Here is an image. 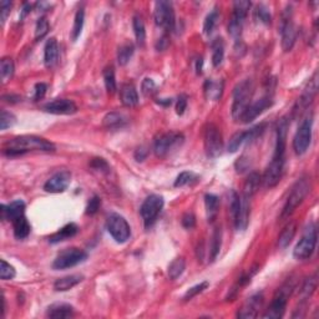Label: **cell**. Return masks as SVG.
Returning a JSON list of instances; mask_svg holds the SVG:
<instances>
[{
    "label": "cell",
    "mask_w": 319,
    "mask_h": 319,
    "mask_svg": "<svg viewBox=\"0 0 319 319\" xmlns=\"http://www.w3.org/2000/svg\"><path fill=\"white\" fill-rule=\"evenodd\" d=\"M48 317L50 318H70L74 315V308L66 303H55L48 308Z\"/></svg>",
    "instance_id": "obj_25"
},
{
    "label": "cell",
    "mask_w": 319,
    "mask_h": 319,
    "mask_svg": "<svg viewBox=\"0 0 319 319\" xmlns=\"http://www.w3.org/2000/svg\"><path fill=\"white\" fill-rule=\"evenodd\" d=\"M104 82H105L106 90L109 94H115L117 90L116 85V77H115V70L114 68H106L104 70Z\"/></svg>",
    "instance_id": "obj_42"
},
{
    "label": "cell",
    "mask_w": 319,
    "mask_h": 319,
    "mask_svg": "<svg viewBox=\"0 0 319 319\" xmlns=\"http://www.w3.org/2000/svg\"><path fill=\"white\" fill-rule=\"evenodd\" d=\"M294 288H296V281L293 278H289L284 282L281 288L276 292L275 297H273L270 305L268 307L267 312L263 314V318H272V319H280L284 315L286 312L287 302H288L289 297L293 293Z\"/></svg>",
    "instance_id": "obj_3"
},
{
    "label": "cell",
    "mask_w": 319,
    "mask_h": 319,
    "mask_svg": "<svg viewBox=\"0 0 319 319\" xmlns=\"http://www.w3.org/2000/svg\"><path fill=\"white\" fill-rule=\"evenodd\" d=\"M185 138L178 132H166L157 136L154 142V152L157 157H166L184 144Z\"/></svg>",
    "instance_id": "obj_7"
},
{
    "label": "cell",
    "mask_w": 319,
    "mask_h": 319,
    "mask_svg": "<svg viewBox=\"0 0 319 319\" xmlns=\"http://www.w3.org/2000/svg\"><path fill=\"white\" fill-rule=\"evenodd\" d=\"M154 19L157 26L165 29V30H173L175 29V10L171 2L161 0L155 4Z\"/></svg>",
    "instance_id": "obj_12"
},
{
    "label": "cell",
    "mask_w": 319,
    "mask_h": 319,
    "mask_svg": "<svg viewBox=\"0 0 319 319\" xmlns=\"http://www.w3.org/2000/svg\"><path fill=\"white\" fill-rule=\"evenodd\" d=\"M10 9H12V3L8 2V0L0 2V20H2V24L7 21L8 15L10 14Z\"/></svg>",
    "instance_id": "obj_54"
},
{
    "label": "cell",
    "mask_w": 319,
    "mask_h": 319,
    "mask_svg": "<svg viewBox=\"0 0 319 319\" xmlns=\"http://www.w3.org/2000/svg\"><path fill=\"white\" fill-rule=\"evenodd\" d=\"M243 23H245V20H242V19L232 15V18H231L230 24H229V33L233 39L238 40L241 37V34H242V29H243Z\"/></svg>",
    "instance_id": "obj_43"
},
{
    "label": "cell",
    "mask_w": 319,
    "mask_h": 319,
    "mask_svg": "<svg viewBox=\"0 0 319 319\" xmlns=\"http://www.w3.org/2000/svg\"><path fill=\"white\" fill-rule=\"evenodd\" d=\"M317 245V227L314 223H309L305 227L304 233L299 242L293 249V256L298 261H305L310 258Z\"/></svg>",
    "instance_id": "obj_6"
},
{
    "label": "cell",
    "mask_w": 319,
    "mask_h": 319,
    "mask_svg": "<svg viewBox=\"0 0 319 319\" xmlns=\"http://www.w3.org/2000/svg\"><path fill=\"white\" fill-rule=\"evenodd\" d=\"M195 224H196V217L194 213L189 212L182 217V226H184L185 229L191 230V229H194Z\"/></svg>",
    "instance_id": "obj_56"
},
{
    "label": "cell",
    "mask_w": 319,
    "mask_h": 319,
    "mask_svg": "<svg viewBox=\"0 0 319 319\" xmlns=\"http://www.w3.org/2000/svg\"><path fill=\"white\" fill-rule=\"evenodd\" d=\"M12 223H13V229H14V236L18 238V240H24V238H26L29 235H30L31 226L28 222V219H26L25 214L19 217V218L17 219H14Z\"/></svg>",
    "instance_id": "obj_31"
},
{
    "label": "cell",
    "mask_w": 319,
    "mask_h": 319,
    "mask_svg": "<svg viewBox=\"0 0 319 319\" xmlns=\"http://www.w3.org/2000/svg\"><path fill=\"white\" fill-rule=\"evenodd\" d=\"M318 91V72H315L312 76V79L309 80V82L305 86L304 91L301 95L298 100V107L299 109H305V107L309 106V104L312 103L313 99L315 98Z\"/></svg>",
    "instance_id": "obj_21"
},
{
    "label": "cell",
    "mask_w": 319,
    "mask_h": 319,
    "mask_svg": "<svg viewBox=\"0 0 319 319\" xmlns=\"http://www.w3.org/2000/svg\"><path fill=\"white\" fill-rule=\"evenodd\" d=\"M47 90H48L47 84H44V82H39V84H36L35 89H34V100H40V99L44 98L45 94H47Z\"/></svg>",
    "instance_id": "obj_58"
},
{
    "label": "cell",
    "mask_w": 319,
    "mask_h": 319,
    "mask_svg": "<svg viewBox=\"0 0 319 319\" xmlns=\"http://www.w3.org/2000/svg\"><path fill=\"white\" fill-rule=\"evenodd\" d=\"M198 181V176L195 175L194 172H190V171H185V172H181L177 176L175 181V187H184L187 186V185H191L194 182Z\"/></svg>",
    "instance_id": "obj_47"
},
{
    "label": "cell",
    "mask_w": 319,
    "mask_h": 319,
    "mask_svg": "<svg viewBox=\"0 0 319 319\" xmlns=\"http://www.w3.org/2000/svg\"><path fill=\"white\" fill-rule=\"evenodd\" d=\"M100 205H101L100 198H99L98 196H94V197L89 201V203H87L86 213L90 214V216L95 214L99 211V208H100Z\"/></svg>",
    "instance_id": "obj_55"
},
{
    "label": "cell",
    "mask_w": 319,
    "mask_h": 319,
    "mask_svg": "<svg viewBox=\"0 0 319 319\" xmlns=\"http://www.w3.org/2000/svg\"><path fill=\"white\" fill-rule=\"evenodd\" d=\"M218 18H219V14H218V12H217V9H213L212 12L206 17L205 24H203V31H205L206 35L210 36L211 34L213 33L214 28H216L217 23H218Z\"/></svg>",
    "instance_id": "obj_45"
},
{
    "label": "cell",
    "mask_w": 319,
    "mask_h": 319,
    "mask_svg": "<svg viewBox=\"0 0 319 319\" xmlns=\"http://www.w3.org/2000/svg\"><path fill=\"white\" fill-rule=\"evenodd\" d=\"M264 128H266V125L261 124V125H257V126H254V127L249 128V130L238 131V132H236L235 135L231 138L229 146H227L229 152H231V154L237 152L242 145L247 144V142L254 141L257 138H259V136L264 132Z\"/></svg>",
    "instance_id": "obj_15"
},
{
    "label": "cell",
    "mask_w": 319,
    "mask_h": 319,
    "mask_svg": "<svg viewBox=\"0 0 319 319\" xmlns=\"http://www.w3.org/2000/svg\"><path fill=\"white\" fill-rule=\"evenodd\" d=\"M207 287H208V282H201V283L196 284V286L194 287H191V288L185 293L184 301H191V299L195 298L197 294L202 293L205 289H207Z\"/></svg>",
    "instance_id": "obj_51"
},
{
    "label": "cell",
    "mask_w": 319,
    "mask_h": 319,
    "mask_svg": "<svg viewBox=\"0 0 319 319\" xmlns=\"http://www.w3.org/2000/svg\"><path fill=\"white\" fill-rule=\"evenodd\" d=\"M281 36H282V48L284 52H291L296 44L298 31L292 20V8L287 7L284 10L282 21H281Z\"/></svg>",
    "instance_id": "obj_11"
},
{
    "label": "cell",
    "mask_w": 319,
    "mask_h": 319,
    "mask_svg": "<svg viewBox=\"0 0 319 319\" xmlns=\"http://www.w3.org/2000/svg\"><path fill=\"white\" fill-rule=\"evenodd\" d=\"M0 213H2L3 221H14L19 217L25 214V203L21 200L13 201L9 205H2L0 207Z\"/></svg>",
    "instance_id": "obj_20"
},
{
    "label": "cell",
    "mask_w": 319,
    "mask_h": 319,
    "mask_svg": "<svg viewBox=\"0 0 319 319\" xmlns=\"http://www.w3.org/2000/svg\"><path fill=\"white\" fill-rule=\"evenodd\" d=\"M202 65H203V60L202 58L197 59V65H196V70H197V74H202Z\"/></svg>",
    "instance_id": "obj_63"
},
{
    "label": "cell",
    "mask_w": 319,
    "mask_h": 319,
    "mask_svg": "<svg viewBox=\"0 0 319 319\" xmlns=\"http://www.w3.org/2000/svg\"><path fill=\"white\" fill-rule=\"evenodd\" d=\"M203 90H205V96L207 100L218 101L223 94V81L213 79L206 80Z\"/></svg>",
    "instance_id": "obj_23"
},
{
    "label": "cell",
    "mask_w": 319,
    "mask_h": 319,
    "mask_svg": "<svg viewBox=\"0 0 319 319\" xmlns=\"http://www.w3.org/2000/svg\"><path fill=\"white\" fill-rule=\"evenodd\" d=\"M133 53H135V47H133L132 42L127 41L122 44L117 50V61H119L120 65H126L131 60Z\"/></svg>",
    "instance_id": "obj_36"
},
{
    "label": "cell",
    "mask_w": 319,
    "mask_h": 319,
    "mask_svg": "<svg viewBox=\"0 0 319 319\" xmlns=\"http://www.w3.org/2000/svg\"><path fill=\"white\" fill-rule=\"evenodd\" d=\"M106 227L111 237L116 241L117 243H125L131 236L130 224L122 216L117 213H111L107 217Z\"/></svg>",
    "instance_id": "obj_10"
},
{
    "label": "cell",
    "mask_w": 319,
    "mask_h": 319,
    "mask_svg": "<svg viewBox=\"0 0 319 319\" xmlns=\"http://www.w3.org/2000/svg\"><path fill=\"white\" fill-rule=\"evenodd\" d=\"M0 263H2V267H0V277H2V280L3 281L13 280V278L15 277V275H17L14 267L10 266V264L8 263L7 261H4V259H2Z\"/></svg>",
    "instance_id": "obj_52"
},
{
    "label": "cell",
    "mask_w": 319,
    "mask_h": 319,
    "mask_svg": "<svg viewBox=\"0 0 319 319\" xmlns=\"http://www.w3.org/2000/svg\"><path fill=\"white\" fill-rule=\"evenodd\" d=\"M15 122H17V117L12 112L3 110L2 115H0V128H2V131L7 130L8 127H12Z\"/></svg>",
    "instance_id": "obj_50"
},
{
    "label": "cell",
    "mask_w": 319,
    "mask_h": 319,
    "mask_svg": "<svg viewBox=\"0 0 319 319\" xmlns=\"http://www.w3.org/2000/svg\"><path fill=\"white\" fill-rule=\"evenodd\" d=\"M162 208L163 198L159 195H151L144 201L140 208V213L146 229H150V227L154 226V223L156 222L157 217H159Z\"/></svg>",
    "instance_id": "obj_9"
},
{
    "label": "cell",
    "mask_w": 319,
    "mask_h": 319,
    "mask_svg": "<svg viewBox=\"0 0 319 319\" xmlns=\"http://www.w3.org/2000/svg\"><path fill=\"white\" fill-rule=\"evenodd\" d=\"M287 128L288 122L282 120L277 127V141H276V150L273 159L267 166L263 176H262V184L266 189H272L280 184L283 176L284 165H286V142H287Z\"/></svg>",
    "instance_id": "obj_1"
},
{
    "label": "cell",
    "mask_w": 319,
    "mask_h": 319,
    "mask_svg": "<svg viewBox=\"0 0 319 319\" xmlns=\"http://www.w3.org/2000/svg\"><path fill=\"white\" fill-rule=\"evenodd\" d=\"M264 302L263 293H256L252 297H249L247 302L243 304V307L241 308L240 312H238L237 317L238 318H245V319H251L256 318L258 315L259 309L262 308Z\"/></svg>",
    "instance_id": "obj_18"
},
{
    "label": "cell",
    "mask_w": 319,
    "mask_h": 319,
    "mask_svg": "<svg viewBox=\"0 0 319 319\" xmlns=\"http://www.w3.org/2000/svg\"><path fill=\"white\" fill-rule=\"evenodd\" d=\"M297 232V226L294 222H291V223L287 224L284 227V230L281 232L280 238H278V245H280L281 248H287L289 246V243L292 242V240L294 238Z\"/></svg>",
    "instance_id": "obj_33"
},
{
    "label": "cell",
    "mask_w": 319,
    "mask_h": 319,
    "mask_svg": "<svg viewBox=\"0 0 319 319\" xmlns=\"http://www.w3.org/2000/svg\"><path fill=\"white\" fill-rule=\"evenodd\" d=\"M84 23H85V12L82 8H80V9L76 12V14H75L74 25H72V30H71L72 41H76V40L80 37V35H81L82 29H84Z\"/></svg>",
    "instance_id": "obj_34"
},
{
    "label": "cell",
    "mask_w": 319,
    "mask_h": 319,
    "mask_svg": "<svg viewBox=\"0 0 319 319\" xmlns=\"http://www.w3.org/2000/svg\"><path fill=\"white\" fill-rule=\"evenodd\" d=\"M221 243H222V231L221 229L214 230L212 235V240H211L210 246V258L211 261H214L218 256L219 251H221Z\"/></svg>",
    "instance_id": "obj_41"
},
{
    "label": "cell",
    "mask_w": 319,
    "mask_h": 319,
    "mask_svg": "<svg viewBox=\"0 0 319 319\" xmlns=\"http://www.w3.org/2000/svg\"><path fill=\"white\" fill-rule=\"evenodd\" d=\"M42 109L54 115H72L77 111V107L74 101L69 100V99H56V100L45 104Z\"/></svg>",
    "instance_id": "obj_19"
},
{
    "label": "cell",
    "mask_w": 319,
    "mask_h": 319,
    "mask_svg": "<svg viewBox=\"0 0 319 319\" xmlns=\"http://www.w3.org/2000/svg\"><path fill=\"white\" fill-rule=\"evenodd\" d=\"M126 125V117L116 111L109 112L103 120V126L107 130H117Z\"/></svg>",
    "instance_id": "obj_28"
},
{
    "label": "cell",
    "mask_w": 319,
    "mask_h": 319,
    "mask_svg": "<svg viewBox=\"0 0 319 319\" xmlns=\"http://www.w3.org/2000/svg\"><path fill=\"white\" fill-rule=\"evenodd\" d=\"M30 10H31V5L28 4V3H25V4L23 5V9H21V12H20V19L25 18L26 15L30 13Z\"/></svg>",
    "instance_id": "obj_62"
},
{
    "label": "cell",
    "mask_w": 319,
    "mask_h": 319,
    "mask_svg": "<svg viewBox=\"0 0 319 319\" xmlns=\"http://www.w3.org/2000/svg\"><path fill=\"white\" fill-rule=\"evenodd\" d=\"M132 28L136 36V41H138L140 47H144L145 41H146V29H145L144 20H142L141 17L135 15L132 18Z\"/></svg>",
    "instance_id": "obj_35"
},
{
    "label": "cell",
    "mask_w": 319,
    "mask_h": 319,
    "mask_svg": "<svg viewBox=\"0 0 319 319\" xmlns=\"http://www.w3.org/2000/svg\"><path fill=\"white\" fill-rule=\"evenodd\" d=\"M59 59V44L55 37H50L45 44L44 49V63L47 68H52Z\"/></svg>",
    "instance_id": "obj_24"
},
{
    "label": "cell",
    "mask_w": 319,
    "mask_h": 319,
    "mask_svg": "<svg viewBox=\"0 0 319 319\" xmlns=\"http://www.w3.org/2000/svg\"><path fill=\"white\" fill-rule=\"evenodd\" d=\"M79 231V227L76 226L75 223H69L66 226H64L59 232L54 233L52 237L49 238V242L50 243H59V242H63V241L69 240V238L74 237L75 235Z\"/></svg>",
    "instance_id": "obj_30"
},
{
    "label": "cell",
    "mask_w": 319,
    "mask_h": 319,
    "mask_svg": "<svg viewBox=\"0 0 319 319\" xmlns=\"http://www.w3.org/2000/svg\"><path fill=\"white\" fill-rule=\"evenodd\" d=\"M185 268H186V262L182 257L176 258L175 261L171 262V264L168 266V277L171 280H177L178 277H181L182 273L185 272Z\"/></svg>",
    "instance_id": "obj_40"
},
{
    "label": "cell",
    "mask_w": 319,
    "mask_h": 319,
    "mask_svg": "<svg viewBox=\"0 0 319 319\" xmlns=\"http://www.w3.org/2000/svg\"><path fill=\"white\" fill-rule=\"evenodd\" d=\"M54 150L55 146L45 139L34 135H23L8 141L4 147V154L7 156H19L31 151L50 152Z\"/></svg>",
    "instance_id": "obj_2"
},
{
    "label": "cell",
    "mask_w": 319,
    "mask_h": 319,
    "mask_svg": "<svg viewBox=\"0 0 319 319\" xmlns=\"http://www.w3.org/2000/svg\"><path fill=\"white\" fill-rule=\"evenodd\" d=\"M211 48H212V64L214 68H217V66L221 65L224 58L223 40L222 39L213 40L212 44H211Z\"/></svg>",
    "instance_id": "obj_38"
},
{
    "label": "cell",
    "mask_w": 319,
    "mask_h": 319,
    "mask_svg": "<svg viewBox=\"0 0 319 319\" xmlns=\"http://www.w3.org/2000/svg\"><path fill=\"white\" fill-rule=\"evenodd\" d=\"M315 288H317V275L312 276V277L307 278L303 283L301 288V301L302 303H305L308 299L312 297V294L314 293Z\"/></svg>",
    "instance_id": "obj_37"
},
{
    "label": "cell",
    "mask_w": 319,
    "mask_h": 319,
    "mask_svg": "<svg viewBox=\"0 0 319 319\" xmlns=\"http://www.w3.org/2000/svg\"><path fill=\"white\" fill-rule=\"evenodd\" d=\"M187 109V96L186 95H181L178 98L177 100V104H176V112H177V115H184L185 110Z\"/></svg>",
    "instance_id": "obj_59"
},
{
    "label": "cell",
    "mask_w": 319,
    "mask_h": 319,
    "mask_svg": "<svg viewBox=\"0 0 319 319\" xmlns=\"http://www.w3.org/2000/svg\"><path fill=\"white\" fill-rule=\"evenodd\" d=\"M272 104L273 101L269 96H264V98H261L259 100H257L256 103L249 104V106L246 109L245 114L242 115L240 121L243 122V124H249L253 120H256L259 115L263 114L268 107L272 106Z\"/></svg>",
    "instance_id": "obj_17"
},
{
    "label": "cell",
    "mask_w": 319,
    "mask_h": 319,
    "mask_svg": "<svg viewBox=\"0 0 319 319\" xmlns=\"http://www.w3.org/2000/svg\"><path fill=\"white\" fill-rule=\"evenodd\" d=\"M223 149V138L219 128L214 125H208L205 130V150L211 159H216L221 155Z\"/></svg>",
    "instance_id": "obj_14"
},
{
    "label": "cell",
    "mask_w": 319,
    "mask_h": 319,
    "mask_svg": "<svg viewBox=\"0 0 319 319\" xmlns=\"http://www.w3.org/2000/svg\"><path fill=\"white\" fill-rule=\"evenodd\" d=\"M313 117L307 116L299 125L293 139V150L297 155H304L312 141Z\"/></svg>",
    "instance_id": "obj_13"
},
{
    "label": "cell",
    "mask_w": 319,
    "mask_h": 319,
    "mask_svg": "<svg viewBox=\"0 0 319 319\" xmlns=\"http://www.w3.org/2000/svg\"><path fill=\"white\" fill-rule=\"evenodd\" d=\"M157 103L160 104V105H165V106H170L171 104H172V100L171 99H163V100H160L157 101Z\"/></svg>",
    "instance_id": "obj_64"
},
{
    "label": "cell",
    "mask_w": 319,
    "mask_h": 319,
    "mask_svg": "<svg viewBox=\"0 0 319 319\" xmlns=\"http://www.w3.org/2000/svg\"><path fill=\"white\" fill-rule=\"evenodd\" d=\"M310 191V178L307 176H303L299 179H297L296 184L291 189L288 198L286 201L282 213H281V219H286L292 216V213L297 210L299 205L304 201L308 194Z\"/></svg>",
    "instance_id": "obj_4"
},
{
    "label": "cell",
    "mask_w": 319,
    "mask_h": 319,
    "mask_svg": "<svg viewBox=\"0 0 319 319\" xmlns=\"http://www.w3.org/2000/svg\"><path fill=\"white\" fill-rule=\"evenodd\" d=\"M205 206L208 221L213 222L219 210V198L213 194H207L205 196Z\"/></svg>",
    "instance_id": "obj_32"
},
{
    "label": "cell",
    "mask_w": 319,
    "mask_h": 319,
    "mask_svg": "<svg viewBox=\"0 0 319 319\" xmlns=\"http://www.w3.org/2000/svg\"><path fill=\"white\" fill-rule=\"evenodd\" d=\"M90 167L94 168L95 171H99V172H104V173H107L110 171L109 163H107L104 159H100V157H96V159L91 160Z\"/></svg>",
    "instance_id": "obj_53"
},
{
    "label": "cell",
    "mask_w": 319,
    "mask_h": 319,
    "mask_svg": "<svg viewBox=\"0 0 319 319\" xmlns=\"http://www.w3.org/2000/svg\"><path fill=\"white\" fill-rule=\"evenodd\" d=\"M262 184V176L257 172L249 173L247 179L243 186V196L252 198V196L256 195V192L259 190V186Z\"/></svg>",
    "instance_id": "obj_29"
},
{
    "label": "cell",
    "mask_w": 319,
    "mask_h": 319,
    "mask_svg": "<svg viewBox=\"0 0 319 319\" xmlns=\"http://www.w3.org/2000/svg\"><path fill=\"white\" fill-rule=\"evenodd\" d=\"M256 15L257 19H258L262 24H264V25H269V24L272 23V15H270L269 9H268L266 5H258L256 10Z\"/></svg>",
    "instance_id": "obj_49"
},
{
    "label": "cell",
    "mask_w": 319,
    "mask_h": 319,
    "mask_svg": "<svg viewBox=\"0 0 319 319\" xmlns=\"http://www.w3.org/2000/svg\"><path fill=\"white\" fill-rule=\"evenodd\" d=\"M167 47H168V37L166 35H163L159 40V41H157L156 48H157V50H159V52H162V50H165Z\"/></svg>",
    "instance_id": "obj_60"
},
{
    "label": "cell",
    "mask_w": 319,
    "mask_h": 319,
    "mask_svg": "<svg viewBox=\"0 0 319 319\" xmlns=\"http://www.w3.org/2000/svg\"><path fill=\"white\" fill-rule=\"evenodd\" d=\"M251 2L247 0H240V2L233 3V15L242 20H245L247 18L248 10L251 9Z\"/></svg>",
    "instance_id": "obj_44"
},
{
    "label": "cell",
    "mask_w": 319,
    "mask_h": 319,
    "mask_svg": "<svg viewBox=\"0 0 319 319\" xmlns=\"http://www.w3.org/2000/svg\"><path fill=\"white\" fill-rule=\"evenodd\" d=\"M49 21L45 17H41L37 20L36 23V28H35V39H42L48 33H49Z\"/></svg>",
    "instance_id": "obj_48"
},
{
    "label": "cell",
    "mask_w": 319,
    "mask_h": 319,
    "mask_svg": "<svg viewBox=\"0 0 319 319\" xmlns=\"http://www.w3.org/2000/svg\"><path fill=\"white\" fill-rule=\"evenodd\" d=\"M249 214H251V198L242 196V197H241L240 213H238L237 219L235 221L236 230L245 231L247 229L249 222Z\"/></svg>",
    "instance_id": "obj_22"
},
{
    "label": "cell",
    "mask_w": 319,
    "mask_h": 319,
    "mask_svg": "<svg viewBox=\"0 0 319 319\" xmlns=\"http://www.w3.org/2000/svg\"><path fill=\"white\" fill-rule=\"evenodd\" d=\"M230 208L233 217V222H235L237 219L238 213H240L241 210V197L235 190H231L230 191Z\"/></svg>",
    "instance_id": "obj_46"
},
{
    "label": "cell",
    "mask_w": 319,
    "mask_h": 319,
    "mask_svg": "<svg viewBox=\"0 0 319 319\" xmlns=\"http://www.w3.org/2000/svg\"><path fill=\"white\" fill-rule=\"evenodd\" d=\"M146 156H147V151L144 149H139L135 154V157L138 161H144L145 159H146Z\"/></svg>",
    "instance_id": "obj_61"
},
{
    "label": "cell",
    "mask_w": 319,
    "mask_h": 319,
    "mask_svg": "<svg viewBox=\"0 0 319 319\" xmlns=\"http://www.w3.org/2000/svg\"><path fill=\"white\" fill-rule=\"evenodd\" d=\"M120 96H121V103L125 106L132 107L139 104V94L136 87L132 84H125L120 90Z\"/></svg>",
    "instance_id": "obj_26"
},
{
    "label": "cell",
    "mask_w": 319,
    "mask_h": 319,
    "mask_svg": "<svg viewBox=\"0 0 319 319\" xmlns=\"http://www.w3.org/2000/svg\"><path fill=\"white\" fill-rule=\"evenodd\" d=\"M87 259V253L80 248H66L61 251L60 253L56 256V258L53 262V268L55 270L60 269H68L72 268L77 264L82 263Z\"/></svg>",
    "instance_id": "obj_8"
},
{
    "label": "cell",
    "mask_w": 319,
    "mask_h": 319,
    "mask_svg": "<svg viewBox=\"0 0 319 319\" xmlns=\"http://www.w3.org/2000/svg\"><path fill=\"white\" fill-rule=\"evenodd\" d=\"M71 181V173L69 171L63 170L56 172L44 185V190L50 194H60L66 191Z\"/></svg>",
    "instance_id": "obj_16"
},
{
    "label": "cell",
    "mask_w": 319,
    "mask_h": 319,
    "mask_svg": "<svg viewBox=\"0 0 319 319\" xmlns=\"http://www.w3.org/2000/svg\"><path fill=\"white\" fill-rule=\"evenodd\" d=\"M82 280H84V277H82L81 275L66 276V277L59 278V280L55 281V283H54V289L58 292L69 291L72 287L77 286Z\"/></svg>",
    "instance_id": "obj_27"
},
{
    "label": "cell",
    "mask_w": 319,
    "mask_h": 319,
    "mask_svg": "<svg viewBox=\"0 0 319 319\" xmlns=\"http://www.w3.org/2000/svg\"><path fill=\"white\" fill-rule=\"evenodd\" d=\"M254 86L252 80L246 79L237 84L233 90V104H232V117L236 121H240L246 109L249 106L253 96Z\"/></svg>",
    "instance_id": "obj_5"
},
{
    "label": "cell",
    "mask_w": 319,
    "mask_h": 319,
    "mask_svg": "<svg viewBox=\"0 0 319 319\" xmlns=\"http://www.w3.org/2000/svg\"><path fill=\"white\" fill-rule=\"evenodd\" d=\"M141 89L145 95H151V94L155 91V89H156V85H155L154 80L152 79H145L144 81H142Z\"/></svg>",
    "instance_id": "obj_57"
},
{
    "label": "cell",
    "mask_w": 319,
    "mask_h": 319,
    "mask_svg": "<svg viewBox=\"0 0 319 319\" xmlns=\"http://www.w3.org/2000/svg\"><path fill=\"white\" fill-rule=\"evenodd\" d=\"M14 74V63L10 58H3L0 61V76H2V82L9 81Z\"/></svg>",
    "instance_id": "obj_39"
}]
</instances>
